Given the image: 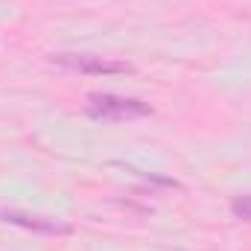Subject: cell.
Here are the masks:
<instances>
[{"mask_svg": "<svg viewBox=\"0 0 251 251\" xmlns=\"http://www.w3.org/2000/svg\"><path fill=\"white\" fill-rule=\"evenodd\" d=\"M53 62L76 70V73H88V76H117V73H131L134 67L120 59H108V56H94V53H56Z\"/></svg>", "mask_w": 251, "mask_h": 251, "instance_id": "2", "label": "cell"}, {"mask_svg": "<svg viewBox=\"0 0 251 251\" xmlns=\"http://www.w3.org/2000/svg\"><path fill=\"white\" fill-rule=\"evenodd\" d=\"M85 114L94 120H137V117H152V105L134 97H117V94H91L85 102Z\"/></svg>", "mask_w": 251, "mask_h": 251, "instance_id": "1", "label": "cell"}, {"mask_svg": "<svg viewBox=\"0 0 251 251\" xmlns=\"http://www.w3.org/2000/svg\"><path fill=\"white\" fill-rule=\"evenodd\" d=\"M231 213L243 222H251V193H243L231 201Z\"/></svg>", "mask_w": 251, "mask_h": 251, "instance_id": "4", "label": "cell"}, {"mask_svg": "<svg viewBox=\"0 0 251 251\" xmlns=\"http://www.w3.org/2000/svg\"><path fill=\"white\" fill-rule=\"evenodd\" d=\"M0 222H12V225H21L26 231H41V234H67L70 231L64 222L47 219V216H29V213L12 210V207H0Z\"/></svg>", "mask_w": 251, "mask_h": 251, "instance_id": "3", "label": "cell"}]
</instances>
